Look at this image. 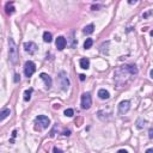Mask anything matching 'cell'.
<instances>
[{"mask_svg":"<svg viewBox=\"0 0 153 153\" xmlns=\"http://www.w3.org/2000/svg\"><path fill=\"white\" fill-rule=\"evenodd\" d=\"M136 74H138V68L135 66L125 65V66L119 67L115 71V73H114V80H115L117 86H122L128 81L129 76H134Z\"/></svg>","mask_w":153,"mask_h":153,"instance_id":"1","label":"cell"},{"mask_svg":"<svg viewBox=\"0 0 153 153\" xmlns=\"http://www.w3.org/2000/svg\"><path fill=\"white\" fill-rule=\"evenodd\" d=\"M9 60L12 65H17L18 61H19L18 48L13 38H9Z\"/></svg>","mask_w":153,"mask_h":153,"instance_id":"2","label":"cell"},{"mask_svg":"<svg viewBox=\"0 0 153 153\" xmlns=\"http://www.w3.org/2000/svg\"><path fill=\"white\" fill-rule=\"evenodd\" d=\"M49 125H50V120L44 115H40V116H37L35 119V129L36 131L45 129V128L49 127Z\"/></svg>","mask_w":153,"mask_h":153,"instance_id":"3","label":"cell"},{"mask_svg":"<svg viewBox=\"0 0 153 153\" xmlns=\"http://www.w3.org/2000/svg\"><path fill=\"white\" fill-rule=\"evenodd\" d=\"M57 80H59V84L61 86L63 91H67L68 87H69V79L67 78V73L63 71H61L57 75Z\"/></svg>","mask_w":153,"mask_h":153,"instance_id":"4","label":"cell"},{"mask_svg":"<svg viewBox=\"0 0 153 153\" xmlns=\"http://www.w3.org/2000/svg\"><path fill=\"white\" fill-rule=\"evenodd\" d=\"M91 105H92V98H91V95L89 92L84 93L81 96V108L84 110H87V109L91 108Z\"/></svg>","mask_w":153,"mask_h":153,"instance_id":"5","label":"cell"},{"mask_svg":"<svg viewBox=\"0 0 153 153\" xmlns=\"http://www.w3.org/2000/svg\"><path fill=\"white\" fill-rule=\"evenodd\" d=\"M35 71H36V65L32 61H26L25 65H24V73H25V75L28 78H30L35 73Z\"/></svg>","mask_w":153,"mask_h":153,"instance_id":"6","label":"cell"},{"mask_svg":"<svg viewBox=\"0 0 153 153\" xmlns=\"http://www.w3.org/2000/svg\"><path fill=\"white\" fill-rule=\"evenodd\" d=\"M129 109H131V102H129V101H122L119 104V113L121 114V115L127 114L128 111H129Z\"/></svg>","mask_w":153,"mask_h":153,"instance_id":"7","label":"cell"},{"mask_svg":"<svg viewBox=\"0 0 153 153\" xmlns=\"http://www.w3.org/2000/svg\"><path fill=\"white\" fill-rule=\"evenodd\" d=\"M24 50L29 53L30 55H34L37 51V45L34 42H25L24 43Z\"/></svg>","mask_w":153,"mask_h":153,"instance_id":"8","label":"cell"},{"mask_svg":"<svg viewBox=\"0 0 153 153\" xmlns=\"http://www.w3.org/2000/svg\"><path fill=\"white\" fill-rule=\"evenodd\" d=\"M55 44H56V48L59 50H63L66 48V45H67V41H66V38L63 36H59L56 38V41H55Z\"/></svg>","mask_w":153,"mask_h":153,"instance_id":"9","label":"cell"},{"mask_svg":"<svg viewBox=\"0 0 153 153\" xmlns=\"http://www.w3.org/2000/svg\"><path fill=\"white\" fill-rule=\"evenodd\" d=\"M40 78L44 81L45 86H47V89H50L51 87V84H53V80H51V78L48 75L47 73H41L40 74Z\"/></svg>","mask_w":153,"mask_h":153,"instance_id":"10","label":"cell"},{"mask_svg":"<svg viewBox=\"0 0 153 153\" xmlns=\"http://www.w3.org/2000/svg\"><path fill=\"white\" fill-rule=\"evenodd\" d=\"M98 97L101 99H103V101H105V99H109V97H110V93H109V92L105 90V89H101V90L98 91Z\"/></svg>","mask_w":153,"mask_h":153,"instance_id":"11","label":"cell"},{"mask_svg":"<svg viewBox=\"0 0 153 153\" xmlns=\"http://www.w3.org/2000/svg\"><path fill=\"white\" fill-rule=\"evenodd\" d=\"M79 63H80V67L83 68V69H87L89 67H90V61H89V59H80V61H79Z\"/></svg>","mask_w":153,"mask_h":153,"instance_id":"12","label":"cell"},{"mask_svg":"<svg viewBox=\"0 0 153 153\" xmlns=\"http://www.w3.org/2000/svg\"><path fill=\"white\" fill-rule=\"evenodd\" d=\"M93 31H95V25L93 24H89V25H86L85 28H84V30H83V32L86 34V35H91Z\"/></svg>","mask_w":153,"mask_h":153,"instance_id":"13","label":"cell"},{"mask_svg":"<svg viewBox=\"0 0 153 153\" xmlns=\"http://www.w3.org/2000/svg\"><path fill=\"white\" fill-rule=\"evenodd\" d=\"M5 10H6V13L7 14H12L14 12V6H13V3H7L5 6Z\"/></svg>","mask_w":153,"mask_h":153,"instance_id":"14","label":"cell"},{"mask_svg":"<svg viewBox=\"0 0 153 153\" xmlns=\"http://www.w3.org/2000/svg\"><path fill=\"white\" fill-rule=\"evenodd\" d=\"M43 41H44V42H48V43H50L51 41H53V35H51L50 32L45 31L44 34H43Z\"/></svg>","mask_w":153,"mask_h":153,"instance_id":"15","label":"cell"},{"mask_svg":"<svg viewBox=\"0 0 153 153\" xmlns=\"http://www.w3.org/2000/svg\"><path fill=\"white\" fill-rule=\"evenodd\" d=\"M10 114H11V110H10V109H4V110L1 111V114H0V121H4Z\"/></svg>","mask_w":153,"mask_h":153,"instance_id":"16","label":"cell"},{"mask_svg":"<svg viewBox=\"0 0 153 153\" xmlns=\"http://www.w3.org/2000/svg\"><path fill=\"white\" fill-rule=\"evenodd\" d=\"M32 89H29V90H25V92H24V101L25 102H28V101H30V98H31V93H32Z\"/></svg>","mask_w":153,"mask_h":153,"instance_id":"17","label":"cell"},{"mask_svg":"<svg viewBox=\"0 0 153 153\" xmlns=\"http://www.w3.org/2000/svg\"><path fill=\"white\" fill-rule=\"evenodd\" d=\"M92 45H93V40H92V38H86V41L84 42V48L90 49Z\"/></svg>","mask_w":153,"mask_h":153,"instance_id":"18","label":"cell"},{"mask_svg":"<svg viewBox=\"0 0 153 153\" xmlns=\"http://www.w3.org/2000/svg\"><path fill=\"white\" fill-rule=\"evenodd\" d=\"M65 115L67 117H72L74 115V111H73V109H66L65 110Z\"/></svg>","mask_w":153,"mask_h":153,"instance_id":"19","label":"cell"},{"mask_svg":"<svg viewBox=\"0 0 153 153\" xmlns=\"http://www.w3.org/2000/svg\"><path fill=\"white\" fill-rule=\"evenodd\" d=\"M145 123H146V121H142V120H139V121L136 122V127L139 128V129H141V128L145 127Z\"/></svg>","mask_w":153,"mask_h":153,"instance_id":"20","label":"cell"},{"mask_svg":"<svg viewBox=\"0 0 153 153\" xmlns=\"http://www.w3.org/2000/svg\"><path fill=\"white\" fill-rule=\"evenodd\" d=\"M69 41H71V43H69V47H71V48H74V47L76 45V41L74 40L73 37H71V38H69Z\"/></svg>","mask_w":153,"mask_h":153,"instance_id":"21","label":"cell"},{"mask_svg":"<svg viewBox=\"0 0 153 153\" xmlns=\"http://www.w3.org/2000/svg\"><path fill=\"white\" fill-rule=\"evenodd\" d=\"M20 80V75L19 74H14V78H13V81L14 83H18Z\"/></svg>","mask_w":153,"mask_h":153,"instance_id":"22","label":"cell"},{"mask_svg":"<svg viewBox=\"0 0 153 153\" xmlns=\"http://www.w3.org/2000/svg\"><path fill=\"white\" fill-rule=\"evenodd\" d=\"M98 9H102V6H101V5H93V6H91V10H92V11H96V10H98Z\"/></svg>","mask_w":153,"mask_h":153,"instance_id":"23","label":"cell"},{"mask_svg":"<svg viewBox=\"0 0 153 153\" xmlns=\"http://www.w3.org/2000/svg\"><path fill=\"white\" fill-rule=\"evenodd\" d=\"M148 136H150V139H153V127L148 131Z\"/></svg>","mask_w":153,"mask_h":153,"instance_id":"24","label":"cell"},{"mask_svg":"<svg viewBox=\"0 0 153 153\" xmlns=\"http://www.w3.org/2000/svg\"><path fill=\"white\" fill-rule=\"evenodd\" d=\"M138 3V0H128V4L129 5H134V4Z\"/></svg>","mask_w":153,"mask_h":153,"instance_id":"25","label":"cell"},{"mask_svg":"<svg viewBox=\"0 0 153 153\" xmlns=\"http://www.w3.org/2000/svg\"><path fill=\"white\" fill-rule=\"evenodd\" d=\"M79 76H80V80H81V81H84V80H85V76H86V75H85V74H80Z\"/></svg>","mask_w":153,"mask_h":153,"instance_id":"26","label":"cell"},{"mask_svg":"<svg viewBox=\"0 0 153 153\" xmlns=\"http://www.w3.org/2000/svg\"><path fill=\"white\" fill-rule=\"evenodd\" d=\"M16 136H17V131H16V129H14V131L12 132V138H13V139H14V138H16Z\"/></svg>","mask_w":153,"mask_h":153,"instance_id":"27","label":"cell"},{"mask_svg":"<svg viewBox=\"0 0 153 153\" xmlns=\"http://www.w3.org/2000/svg\"><path fill=\"white\" fill-rule=\"evenodd\" d=\"M151 13H152V12H151V11H148V12H146V13H144V14H142V17H144V18H146V17L148 16V14H151Z\"/></svg>","mask_w":153,"mask_h":153,"instance_id":"28","label":"cell"},{"mask_svg":"<svg viewBox=\"0 0 153 153\" xmlns=\"http://www.w3.org/2000/svg\"><path fill=\"white\" fill-rule=\"evenodd\" d=\"M53 151H54V152H62V150H60V148H57V147H54Z\"/></svg>","mask_w":153,"mask_h":153,"instance_id":"29","label":"cell"},{"mask_svg":"<svg viewBox=\"0 0 153 153\" xmlns=\"http://www.w3.org/2000/svg\"><path fill=\"white\" fill-rule=\"evenodd\" d=\"M69 134H71V132H69V131H67V132H65V135H69Z\"/></svg>","mask_w":153,"mask_h":153,"instance_id":"30","label":"cell"},{"mask_svg":"<svg viewBox=\"0 0 153 153\" xmlns=\"http://www.w3.org/2000/svg\"><path fill=\"white\" fill-rule=\"evenodd\" d=\"M150 74H151V78H152V79H153V69L150 72Z\"/></svg>","mask_w":153,"mask_h":153,"instance_id":"31","label":"cell"},{"mask_svg":"<svg viewBox=\"0 0 153 153\" xmlns=\"http://www.w3.org/2000/svg\"><path fill=\"white\" fill-rule=\"evenodd\" d=\"M146 152H148V153H150V152H153V150H152V148H148V150L146 151Z\"/></svg>","mask_w":153,"mask_h":153,"instance_id":"32","label":"cell"},{"mask_svg":"<svg viewBox=\"0 0 153 153\" xmlns=\"http://www.w3.org/2000/svg\"><path fill=\"white\" fill-rule=\"evenodd\" d=\"M151 36H153V30H152V31H151Z\"/></svg>","mask_w":153,"mask_h":153,"instance_id":"33","label":"cell"},{"mask_svg":"<svg viewBox=\"0 0 153 153\" xmlns=\"http://www.w3.org/2000/svg\"><path fill=\"white\" fill-rule=\"evenodd\" d=\"M93 1H97V0H93Z\"/></svg>","mask_w":153,"mask_h":153,"instance_id":"34","label":"cell"}]
</instances>
